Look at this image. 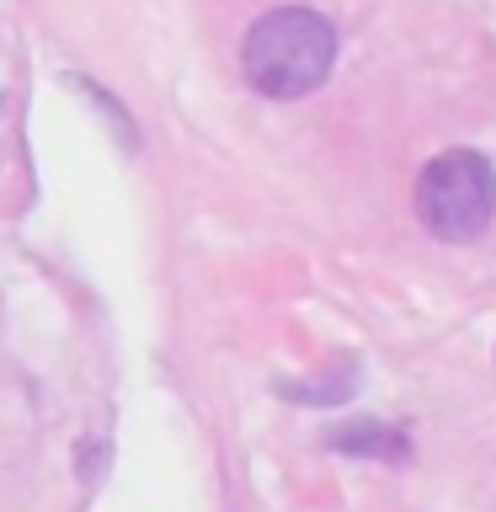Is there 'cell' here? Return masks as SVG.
<instances>
[{"label": "cell", "instance_id": "1", "mask_svg": "<svg viewBox=\"0 0 496 512\" xmlns=\"http://www.w3.org/2000/svg\"><path fill=\"white\" fill-rule=\"evenodd\" d=\"M336 64V27L310 6H278L256 16L246 43H240V70H246L251 91L272 96V102H294L310 96Z\"/></svg>", "mask_w": 496, "mask_h": 512}, {"label": "cell", "instance_id": "2", "mask_svg": "<svg viewBox=\"0 0 496 512\" xmlns=\"http://www.w3.org/2000/svg\"><path fill=\"white\" fill-rule=\"evenodd\" d=\"M496 214V171L480 150H443L416 176V219L448 246L486 235Z\"/></svg>", "mask_w": 496, "mask_h": 512}, {"label": "cell", "instance_id": "3", "mask_svg": "<svg viewBox=\"0 0 496 512\" xmlns=\"http://www.w3.org/2000/svg\"><path fill=\"white\" fill-rule=\"evenodd\" d=\"M336 454H363V459H406V438L384 422H347L331 432Z\"/></svg>", "mask_w": 496, "mask_h": 512}]
</instances>
